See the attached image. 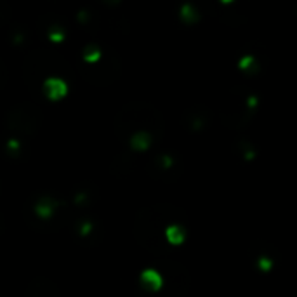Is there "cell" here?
I'll list each match as a JSON object with an SVG mask.
<instances>
[{"label":"cell","instance_id":"obj_1","mask_svg":"<svg viewBox=\"0 0 297 297\" xmlns=\"http://www.w3.org/2000/svg\"><path fill=\"white\" fill-rule=\"evenodd\" d=\"M46 91L51 99H60L65 96L66 92V84L60 78H51L46 82Z\"/></svg>","mask_w":297,"mask_h":297},{"label":"cell","instance_id":"obj_2","mask_svg":"<svg viewBox=\"0 0 297 297\" xmlns=\"http://www.w3.org/2000/svg\"><path fill=\"white\" fill-rule=\"evenodd\" d=\"M143 283H145L150 290H156L162 283V278H160V274L156 271H153V269H146V271L143 273Z\"/></svg>","mask_w":297,"mask_h":297},{"label":"cell","instance_id":"obj_3","mask_svg":"<svg viewBox=\"0 0 297 297\" xmlns=\"http://www.w3.org/2000/svg\"><path fill=\"white\" fill-rule=\"evenodd\" d=\"M130 145H132L134 150L143 151L148 145H150V136H148V134H145V132H139V134H136V136H134L132 139H130Z\"/></svg>","mask_w":297,"mask_h":297},{"label":"cell","instance_id":"obj_4","mask_svg":"<svg viewBox=\"0 0 297 297\" xmlns=\"http://www.w3.org/2000/svg\"><path fill=\"white\" fill-rule=\"evenodd\" d=\"M167 236H169V240L172 242V244H181L186 235H184V231L179 226H172V228L167 229Z\"/></svg>","mask_w":297,"mask_h":297}]
</instances>
